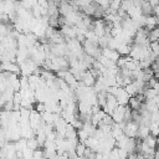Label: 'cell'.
<instances>
[{"label":"cell","instance_id":"6da1fadb","mask_svg":"<svg viewBox=\"0 0 159 159\" xmlns=\"http://www.w3.org/2000/svg\"><path fill=\"white\" fill-rule=\"evenodd\" d=\"M125 108H127V106H120V104H119V106L113 111V113H112L111 116H112L114 123H122V122H124Z\"/></svg>","mask_w":159,"mask_h":159},{"label":"cell","instance_id":"7a4b0ae2","mask_svg":"<svg viewBox=\"0 0 159 159\" xmlns=\"http://www.w3.org/2000/svg\"><path fill=\"white\" fill-rule=\"evenodd\" d=\"M102 55H103L104 57H107V58L114 61V62H117V61L119 60V57H120L119 52H118L117 50H114V48H111V47L102 48Z\"/></svg>","mask_w":159,"mask_h":159},{"label":"cell","instance_id":"3957f363","mask_svg":"<svg viewBox=\"0 0 159 159\" xmlns=\"http://www.w3.org/2000/svg\"><path fill=\"white\" fill-rule=\"evenodd\" d=\"M96 77L92 75V72L89 71V70H87L83 75H82V78H81V82L84 84V86H87V87H93L94 86V83H96Z\"/></svg>","mask_w":159,"mask_h":159},{"label":"cell","instance_id":"277c9868","mask_svg":"<svg viewBox=\"0 0 159 159\" xmlns=\"http://www.w3.org/2000/svg\"><path fill=\"white\" fill-rule=\"evenodd\" d=\"M140 11H142V15L143 16H150V15H154V6L149 2V1H144L140 6Z\"/></svg>","mask_w":159,"mask_h":159},{"label":"cell","instance_id":"5b68a950","mask_svg":"<svg viewBox=\"0 0 159 159\" xmlns=\"http://www.w3.org/2000/svg\"><path fill=\"white\" fill-rule=\"evenodd\" d=\"M142 104H143V102H142L137 96H133V97L129 98V102H128L127 106H128L130 109H133V111H138Z\"/></svg>","mask_w":159,"mask_h":159},{"label":"cell","instance_id":"8992f818","mask_svg":"<svg viewBox=\"0 0 159 159\" xmlns=\"http://www.w3.org/2000/svg\"><path fill=\"white\" fill-rule=\"evenodd\" d=\"M148 39L150 42H154V41H159V25L155 26L154 29L149 30V34H148Z\"/></svg>","mask_w":159,"mask_h":159},{"label":"cell","instance_id":"52a82bcc","mask_svg":"<svg viewBox=\"0 0 159 159\" xmlns=\"http://www.w3.org/2000/svg\"><path fill=\"white\" fill-rule=\"evenodd\" d=\"M149 134H150V129H149V127H145V125H139L137 138H139V139H144V138H145V137H148Z\"/></svg>","mask_w":159,"mask_h":159},{"label":"cell","instance_id":"ba28073f","mask_svg":"<svg viewBox=\"0 0 159 159\" xmlns=\"http://www.w3.org/2000/svg\"><path fill=\"white\" fill-rule=\"evenodd\" d=\"M86 148H87V145L83 142H78L77 145H76V148H75V152H76L77 157H83V154L86 152Z\"/></svg>","mask_w":159,"mask_h":159},{"label":"cell","instance_id":"9c48e42d","mask_svg":"<svg viewBox=\"0 0 159 159\" xmlns=\"http://www.w3.org/2000/svg\"><path fill=\"white\" fill-rule=\"evenodd\" d=\"M154 101H155V103H157V106L159 107V94H158V96H157V97L154 98Z\"/></svg>","mask_w":159,"mask_h":159}]
</instances>
